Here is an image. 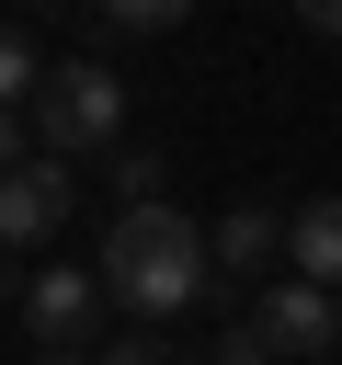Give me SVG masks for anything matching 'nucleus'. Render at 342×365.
<instances>
[{
    "mask_svg": "<svg viewBox=\"0 0 342 365\" xmlns=\"http://www.w3.org/2000/svg\"><path fill=\"white\" fill-rule=\"evenodd\" d=\"M285 274L342 297V194H308V205L285 217Z\"/></svg>",
    "mask_w": 342,
    "mask_h": 365,
    "instance_id": "7",
    "label": "nucleus"
},
{
    "mask_svg": "<svg viewBox=\"0 0 342 365\" xmlns=\"http://www.w3.org/2000/svg\"><path fill=\"white\" fill-rule=\"evenodd\" d=\"M91 11H103V34H171L194 0H91Z\"/></svg>",
    "mask_w": 342,
    "mask_h": 365,
    "instance_id": "9",
    "label": "nucleus"
},
{
    "mask_svg": "<svg viewBox=\"0 0 342 365\" xmlns=\"http://www.w3.org/2000/svg\"><path fill=\"white\" fill-rule=\"evenodd\" d=\"M91 308H103V274H91V262H46V274L23 285V331H34V354H80Z\"/></svg>",
    "mask_w": 342,
    "mask_h": 365,
    "instance_id": "5",
    "label": "nucleus"
},
{
    "mask_svg": "<svg viewBox=\"0 0 342 365\" xmlns=\"http://www.w3.org/2000/svg\"><path fill=\"white\" fill-rule=\"evenodd\" d=\"M68 205H80V171L34 148L23 171H0V251H34V240H57V228H68Z\"/></svg>",
    "mask_w": 342,
    "mask_h": 365,
    "instance_id": "4",
    "label": "nucleus"
},
{
    "mask_svg": "<svg viewBox=\"0 0 342 365\" xmlns=\"http://www.w3.org/2000/svg\"><path fill=\"white\" fill-rule=\"evenodd\" d=\"M274 251H285V217H274V205H228V217L205 228V262H217V297H239L251 274H274Z\"/></svg>",
    "mask_w": 342,
    "mask_h": 365,
    "instance_id": "6",
    "label": "nucleus"
},
{
    "mask_svg": "<svg viewBox=\"0 0 342 365\" xmlns=\"http://www.w3.org/2000/svg\"><path fill=\"white\" fill-rule=\"evenodd\" d=\"M23 125H34V148L46 160H91V148H114L125 137V80L103 68V57H68V68H46L34 80V103H23Z\"/></svg>",
    "mask_w": 342,
    "mask_h": 365,
    "instance_id": "2",
    "label": "nucleus"
},
{
    "mask_svg": "<svg viewBox=\"0 0 342 365\" xmlns=\"http://www.w3.org/2000/svg\"><path fill=\"white\" fill-rule=\"evenodd\" d=\"M34 365H91V354H34Z\"/></svg>",
    "mask_w": 342,
    "mask_h": 365,
    "instance_id": "15",
    "label": "nucleus"
},
{
    "mask_svg": "<svg viewBox=\"0 0 342 365\" xmlns=\"http://www.w3.org/2000/svg\"><path fill=\"white\" fill-rule=\"evenodd\" d=\"M91 365H182V354H171V342H160V331H148V319H137V331H114V342H103V354H91Z\"/></svg>",
    "mask_w": 342,
    "mask_h": 365,
    "instance_id": "11",
    "label": "nucleus"
},
{
    "mask_svg": "<svg viewBox=\"0 0 342 365\" xmlns=\"http://www.w3.org/2000/svg\"><path fill=\"white\" fill-rule=\"evenodd\" d=\"M160 182H171L160 148H114V194H125V205H160Z\"/></svg>",
    "mask_w": 342,
    "mask_h": 365,
    "instance_id": "10",
    "label": "nucleus"
},
{
    "mask_svg": "<svg viewBox=\"0 0 342 365\" xmlns=\"http://www.w3.org/2000/svg\"><path fill=\"white\" fill-rule=\"evenodd\" d=\"M34 80H46L34 34H23V23H0V114H23V103H34Z\"/></svg>",
    "mask_w": 342,
    "mask_h": 365,
    "instance_id": "8",
    "label": "nucleus"
},
{
    "mask_svg": "<svg viewBox=\"0 0 342 365\" xmlns=\"http://www.w3.org/2000/svg\"><path fill=\"white\" fill-rule=\"evenodd\" d=\"M91 274H103V297H114V308H137L148 331L217 297V262H205V228H194V217L171 205V194H160V205H114V228H103Z\"/></svg>",
    "mask_w": 342,
    "mask_h": 365,
    "instance_id": "1",
    "label": "nucleus"
},
{
    "mask_svg": "<svg viewBox=\"0 0 342 365\" xmlns=\"http://www.w3.org/2000/svg\"><path fill=\"white\" fill-rule=\"evenodd\" d=\"M296 23L308 34H342V0H296Z\"/></svg>",
    "mask_w": 342,
    "mask_h": 365,
    "instance_id": "14",
    "label": "nucleus"
},
{
    "mask_svg": "<svg viewBox=\"0 0 342 365\" xmlns=\"http://www.w3.org/2000/svg\"><path fill=\"white\" fill-rule=\"evenodd\" d=\"M251 331L274 342V365H319V354L342 342V297H331V285H296V274H262Z\"/></svg>",
    "mask_w": 342,
    "mask_h": 365,
    "instance_id": "3",
    "label": "nucleus"
},
{
    "mask_svg": "<svg viewBox=\"0 0 342 365\" xmlns=\"http://www.w3.org/2000/svg\"><path fill=\"white\" fill-rule=\"evenodd\" d=\"M23 160H34V125H23V114H0V171H23Z\"/></svg>",
    "mask_w": 342,
    "mask_h": 365,
    "instance_id": "13",
    "label": "nucleus"
},
{
    "mask_svg": "<svg viewBox=\"0 0 342 365\" xmlns=\"http://www.w3.org/2000/svg\"><path fill=\"white\" fill-rule=\"evenodd\" d=\"M205 365H274V342H262V331H251V308H239V319H228V342H217V354H205Z\"/></svg>",
    "mask_w": 342,
    "mask_h": 365,
    "instance_id": "12",
    "label": "nucleus"
}]
</instances>
